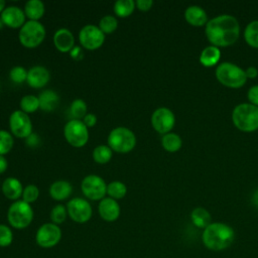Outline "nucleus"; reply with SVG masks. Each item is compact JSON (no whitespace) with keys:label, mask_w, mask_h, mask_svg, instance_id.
Returning <instances> with one entry per match:
<instances>
[{"label":"nucleus","mask_w":258,"mask_h":258,"mask_svg":"<svg viewBox=\"0 0 258 258\" xmlns=\"http://www.w3.org/2000/svg\"><path fill=\"white\" fill-rule=\"evenodd\" d=\"M206 35L214 46H228L239 38L240 26L234 16L219 15L206 24Z\"/></svg>","instance_id":"f257e3e1"},{"label":"nucleus","mask_w":258,"mask_h":258,"mask_svg":"<svg viewBox=\"0 0 258 258\" xmlns=\"http://www.w3.org/2000/svg\"><path fill=\"white\" fill-rule=\"evenodd\" d=\"M234 230L224 223H211L203 232L205 246L213 251H221L234 242Z\"/></svg>","instance_id":"f03ea898"},{"label":"nucleus","mask_w":258,"mask_h":258,"mask_svg":"<svg viewBox=\"0 0 258 258\" xmlns=\"http://www.w3.org/2000/svg\"><path fill=\"white\" fill-rule=\"evenodd\" d=\"M232 120L241 131H255L258 129V107L250 103L239 104L233 110Z\"/></svg>","instance_id":"7ed1b4c3"},{"label":"nucleus","mask_w":258,"mask_h":258,"mask_svg":"<svg viewBox=\"0 0 258 258\" xmlns=\"http://www.w3.org/2000/svg\"><path fill=\"white\" fill-rule=\"evenodd\" d=\"M216 78L218 81L229 88H240L247 80L245 71L232 62H222L216 69Z\"/></svg>","instance_id":"20e7f679"},{"label":"nucleus","mask_w":258,"mask_h":258,"mask_svg":"<svg viewBox=\"0 0 258 258\" xmlns=\"http://www.w3.org/2000/svg\"><path fill=\"white\" fill-rule=\"evenodd\" d=\"M7 220L15 229H24L28 227L33 220V210L30 204L24 201L12 203L7 212Z\"/></svg>","instance_id":"39448f33"},{"label":"nucleus","mask_w":258,"mask_h":258,"mask_svg":"<svg viewBox=\"0 0 258 258\" xmlns=\"http://www.w3.org/2000/svg\"><path fill=\"white\" fill-rule=\"evenodd\" d=\"M135 145V134L129 128L116 127L109 133L108 146L118 153H127L131 151Z\"/></svg>","instance_id":"423d86ee"},{"label":"nucleus","mask_w":258,"mask_h":258,"mask_svg":"<svg viewBox=\"0 0 258 258\" xmlns=\"http://www.w3.org/2000/svg\"><path fill=\"white\" fill-rule=\"evenodd\" d=\"M18 37L23 46L33 48L38 46L44 40L45 28L39 21L28 20L20 28Z\"/></svg>","instance_id":"0eeeda50"},{"label":"nucleus","mask_w":258,"mask_h":258,"mask_svg":"<svg viewBox=\"0 0 258 258\" xmlns=\"http://www.w3.org/2000/svg\"><path fill=\"white\" fill-rule=\"evenodd\" d=\"M66 140L74 147L80 148L86 145L89 140L88 127L81 120L71 119L63 128Z\"/></svg>","instance_id":"6e6552de"},{"label":"nucleus","mask_w":258,"mask_h":258,"mask_svg":"<svg viewBox=\"0 0 258 258\" xmlns=\"http://www.w3.org/2000/svg\"><path fill=\"white\" fill-rule=\"evenodd\" d=\"M81 188L86 198L92 201H101L107 194L105 180L97 174H89L82 180Z\"/></svg>","instance_id":"1a4fd4ad"},{"label":"nucleus","mask_w":258,"mask_h":258,"mask_svg":"<svg viewBox=\"0 0 258 258\" xmlns=\"http://www.w3.org/2000/svg\"><path fill=\"white\" fill-rule=\"evenodd\" d=\"M61 239V230L58 225L53 223H45L36 231L35 241L37 245L44 249L56 246Z\"/></svg>","instance_id":"9d476101"},{"label":"nucleus","mask_w":258,"mask_h":258,"mask_svg":"<svg viewBox=\"0 0 258 258\" xmlns=\"http://www.w3.org/2000/svg\"><path fill=\"white\" fill-rule=\"evenodd\" d=\"M79 40L83 47L88 50H95L102 46L105 41V34L99 26L88 24L85 25L79 33Z\"/></svg>","instance_id":"9b49d317"},{"label":"nucleus","mask_w":258,"mask_h":258,"mask_svg":"<svg viewBox=\"0 0 258 258\" xmlns=\"http://www.w3.org/2000/svg\"><path fill=\"white\" fill-rule=\"evenodd\" d=\"M67 211L70 218L79 224L87 223L93 213L90 203L83 198L72 199L67 205Z\"/></svg>","instance_id":"f8f14e48"},{"label":"nucleus","mask_w":258,"mask_h":258,"mask_svg":"<svg viewBox=\"0 0 258 258\" xmlns=\"http://www.w3.org/2000/svg\"><path fill=\"white\" fill-rule=\"evenodd\" d=\"M9 127L12 134L18 138H26L32 133V123L28 114L16 110L9 117Z\"/></svg>","instance_id":"ddd939ff"},{"label":"nucleus","mask_w":258,"mask_h":258,"mask_svg":"<svg viewBox=\"0 0 258 258\" xmlns=\"http://www.w3.org/2000/svg\"><path fill=\"white\" fill-rule=\"evenodd\" d=\"M175 117L171 110L165 107L156 109L151 116L153 128L160 134H167L174 126Z\"/></svg>","instance_id":"4468645a"},{"label":"nucleus","mask_w":258,"mask_h":258,"mask_svg":"<svg viewBox=\"0 0 258 258\" xmlns=\"http://www.w3.org/2000/svg\"><path fill=\"white\" fill-rule=\"evenodd\" d=\"M4 25L11 28L22 27L25 23V13L17 6H8L6 7L0 15Z\"/></svg>","instance_id":"2eb2a0df"},{"label":"nucleus","mask_w":258,"mask_h":258,"mask_svg":"<svg viewBox=\"0 0 258 258\" xmlns=\"http://www.w3.org/2000/svg\"><path fill=\"white\" fill-rule=\"evenodd\" d=\"M100 217L107 222H114L120 216V206L116 200L111 198H104L98 206Z\"/></svg>","instance_id":"dca6fc26"},{"label":"nucleus","mask_w":258,"mask_h":258,"mask_svg":"<svg viewBox=\"0 0 258 258\" xmlns=\"http://www.w3.org/2000/svg\"><path fill=\"white\" fill-rule=\"evenodd\" d=\"M50 74L48 70L42 66H35L32 67L27 74L26 83L35 89L43 88L49 81Z\"/></svg>","instance_id":"f3484780"},{"label":"nucleus","mask_w":258,"mask_h":258,"mask_svg":"<svg viewBox=\"0 0 258 258\" xmlns=\"http://www.w3.org/2000/svg\"><path fill=\"white\" fill-rule=\"evenodd\" d=\"M53 43L60 52H70L75 46V37L67 28H59L53 34Z\"/></svg>","instance_id":"a211bd4d"},{"label":"nucleus","mask_w":258,"mask_h":258,"mask_svg":"<svg viewBox=\"0 0 258 258\" xmlns=\"http://www.w3.org/2000/svg\"><path fill=\"white\" fill-rule=\"evenodd\" d=\"M185 20L192 26H203L208 23L206 11L200 6H189L184 11Z\"/></svg>","instance_id":"6ab92c4d"},{"label":"nucleus","mask_w":258,"mask_h":258,"mask_svg":"<svg viewBox=\"0 0 258 258\" xmlns=\"http://www.w3.org/2000/svg\"><path fill=\"white\" fill-rule=\"evenodd\" d=\"M2 191L7 199L17 201L23 192L22 183L15 177H7L2 183Z\"/></svg>","instance_id":"aec40b11"},{"label":"nucleus","mask_w":258,"mask_h":258,"mask_svg":"<svg viewBox=\"0 0 258 258\" xmlns=\"http://www.w3.org/2000/svg\"><path fill=\"white\" fill-rule=\"evenodd\" d=\"M73 192V186L69 181L56 180L49 186V195L55 201L67 200Z\"/></svg>","instance_id":"412c9836"},{"label":"nucleus","mask_w":258,"mask_h":258,"mask_svg":"<svg viewBox=\"0 0 258 258\" xmlns=\"http://www.w3.org/2000/svg\"><path fill=\"white\" fill-rule=\"evenodd\" d=\"M38 100H39V108L45 112L53 111L59 103L58 95L56 94V92L52 90L42 91L38 96Z\"/></svg>","instance_id":"4be33fe9"},{"label":"nucleus","mask_w":258,"mask_h":258,"mask_svg":"<svg viewBox=\"0 0 258 258\" xmlns=\"http://www.w3.org/2000/svg\"><path fill=\"white\" fill-rule=\"evenodd\" d=\"M44 4L40 0H29L25 3L24 13L30 20L38 21L44 14Z\"/></svg>","instance_id":"5701e85b"},{"label":"nucleus","mask_w":258,"mask_h":258,"mask_svg":"<svg viewBox=\"0 0 258 258\" xmlns=\"http://www.w3.org/2000/svg\"><path fill=\"white\" fill-rule=\"evenodd\" d=\"M221 51L217 46H207L200 55V61L205 67H213L219 61Z\"/></svg>","instance_id":"b1692460"},{"label":"nucleus","mask_w":258,"mask_h":258,"mask_svg":"<svg viewBox=\"0 0 258 258\" xmlns=\"http://www.w3.org/2000/svg\"><path fill=\"white\" fill-rule=\"evenodd\" d=\"M191 222L198 228L206 229L211 224V215L210 213L204 208H196L190 214Z\"/></svg>","instance_id":"393cba45"},{"label":"nucleus","mask_w":258,"mask_h":258,"mask_svg":"<svg viewBox=\"0 0 258 258\" xmlns=\"http://www.w3.org/2000/svg\"><path fill=\"white\" fill-rule=\"evenodd\" d=\"M135 2L133 0H118L114 3V12L117 16L124 18L133 13Z\"/></svg>","instance_id":"a878e982"},{"label":"nucleus","mask_w":258,"mask_h":258,"mask_svg":"<svg viewBox=\"0 0 258 258\" xmlns=\"http://www.w3.org/2000/svg\"><path fill=\"white\" fill-rule=\"evenodd\" d=\"M181 139L175 133L164 134L161 139L162 147L168 152H175L181 147Z\"/></svg>","instance_id":"bb28decb"},{"label":"nucleus","mask_w":258,"mask_h":258,"mask_svg":"<svg viewBox=\"0 0 258 258\" xmlns=\"http://www.w3.org/2000/svg\"><path fill=\"white\" fill-rule=\"evenodd\" d=\"M113 150L108 145H98L93 150V159L100 164L109 162L112 158Z\"/></svg>","instance_id":"cd10ccee"},{"label":"nucleus","mask_w":258,"mask_h":258,"mask_svg":"<svg viewBox=\"0 0 258 258\" xmlns=\"http://www.w3.org/2000/svg\"><path fill=\"white\" fill-rule=\"evenodd\" d=\"M244 38L250 46L258 48V20H254L246 26Z\"/></svg>","instance_id":"c85d7f7f"},{"label":"nucleus","mask_w":258,"mask_h":258,"mask_svg":"<svg viewBox=\"0 0 258 258\" xmlns=\"http://www.w3.org/2000/svg\"><path fill=\"white\" fill-rule=\"evenodd\" d=\"M39 109L38 97L34 95H25L20 100V110L24 113H33Z\"/></svg>","instance_id":"c756f323"},{"label":"nucleus","mask_w":258,"mask_h":258,"mask_svg":"<svg viewBox=\"0 0 258 258\" xmlns=\"http://www.w3.org/2000/svg\"><path fill=\"white\" fill-rule=\"evenodd\" d=\"M127 192L126 185L118 180L112 181L109 184H107V194L109 195V198L114 200H120L125 197Z\"/></svg>","instance_id":"7c9ffc66"},{"label":"nucleus","mask_w":258,"mask_h":258,"mask_svg":"<svg viewBox=\"0 0 258 258\" xmlns=\"http://www.w3.org/2000/svg\"><path fill=\"white\" fill-rule=\"evenodd\" d=\"M70 115L73 119L81 120L87 115V104L82 99H76L70 106Z\"/></svg>","instance_id":"2f4dec72"},{"label":"nucleus","mask_w":258,"mask_h":258,"mask_svg":"<svg viewBox=\"0 0 258 258\" xmlns=\"http://www.w3.org/2000/svg\"><path fill=\"white\" fill-rule=\"evenodd\" d=\"M118 27V20L113 15H105L101 18L99 22V28L104 34L113 33Z\"/></svg>","instance_id":"473e14b6"},{"label":"nucleus","mask_w":258,"mask_h":258,"mask_svg":"<svg viewBox=\"0 0 258 258\" xmlns=\"http://www.w3.org/2000/svg\"><path fill=\"white\" fill-rule=\"evenodd\" d=\"M13 137L5 130H0V155L7 154L13 147Z\"/></svg>","instance_id":"72a5a7b5"},{"label":"nucleus","mask_w":258,"mask_h":258,"mask_svg":"<svg viewBox=\"0 0 258 258\" xmlns=\"http://www.w3.org/2000/svg\"><path fill=\"white\" fill-rule=\"evenodd\" d=\"M67 216H68L67 208L64 206L58 204V205L54 206L50 212L51 223H53L55 225H59L66 221Z\"/></svg>","instance_id":"f704fd0d"},{"label":"nucleus","mask_w":258,"mask_h":258,"mask_svg":"<svg viewBox=\"0 0 258 258\" xmlns=\"http://www.w3.org/2000/svg\"><path fill=\"white\" fill-rule=\"evenodd\" d=\"M27 74L28 72L20 66L14 67L11 69L10 73H9V77L10 80L16 84H22L23 82H26L27 80Z\"/></svg>","instance_id":"c9c22d12"},{"label":"nucleus","mask_w":258,"mask_h":258,"mask_svg":"<svg viewBox=\"0 0 258 258\" xmlns=\"http://www.w3.org/2000/svg\"><path fill=\"white\" fill-rule=\"evenodd\" d=\"M39 196V189L34 184H28L23 188L22 192V201L31 204L34 203Z\"/></svg>","instance_id":"e433bc0d"},{"label":"nucleus","mask_w":258,"mask_h":258,"mask_svg":"<svg viewBox=\"0 0 258 258\" xmlns=\"http://www.w3.org/2000/svg\"><path fill=\"white\" fill-rule=\"evenodd\" d=\"M13 241L12 230L4 225L0 224V247H8Z\"/></svg>","instance_id":"4c0bfd02"},{"label":"nucleus","mask_w":258,"mask_h":258,"mask_svg":"<svg viewBox=\"0 0 258 258\" xmlns=\"http://www.w3.org/2000/svg\"><path fill=\"white\" fill-rule=\"evenodd\" d=\"M248 100L250 101V104L258 107V85L250 88L248 91Z\"/></svg>","instance_id":"58836bf2"},{"label":"nucleus","mask_w":258,"mask_h":258,"mask_svg":"<svg viewBox=\"0 0 258 258\" xmlns=\"http://www.w3.org/2000/svg\"><path fill=\"white\" fill-rule=\"evenodd\" d=\"M25 142L29 147H36L40 144V138L37 134L31 133L28 137L25 138Z\"/></svg>","instance_id":"ea45409f"},{"label":"nucleus","mask_w":258,"mask_h":258,"mask_svg":"<svg viewBox=\"0 0 258 258\" xmlns=\"http://www.w3.org/2000/svg\"><path fill=\"white\" fill-rule=\"evenodd\" d=\"M135 5L137 6V8L141 11H147L151 8V6L153 5V1L152 0H137L135 2Z\"/></svg>","instance_id":"a19ab883"},{"label":"nucleus","mask_w":258,"mask_h":258,"mask_svg":"<svg viewBox=\"0 0 258 258\" xmlns=\"http://www.w3.org/2000/svg\"><path fill=\"white\" fill-rule=\"evenodd\" d=\"M83 122L87 127H93L97 123V117L93 113H87L83 119Z\"/></svg>","instance_id":"79ce46f5"},{"label":"nucleus","mask_w":258,"mask_h":258,"mask_svg":"<svg viewBox=\"0 0 258 258\" xmlns=\"http://www.w3.org/2000/svg\"><path fill=\"white\" fill-rule=\"evenodd\" d=\"M70 54L74 59H77V60H80L83 58V50L80 46H74V48L70 51Z\"/></svg>","instance_id":"37998d69"},{"label":"nucleus","mask_w":258,"mask_h":258,"mask_svg":"<svg viewBox=\"0 0 258 258\" xmlns=\"http://www.w3.org/2000/svg\"><path fill=\"white\" fill-rule=\"evenodd\" d=\"M245 74H246L247 78L253 79V78H256L258 76V70L255 67H250L245 71Z\"/></svg>","instance_id":"c03bdc74"},{"label":"nucleus","mask_w":258,"mask_h":258,"mask_svg":"<svg viewBox=\"0 0 258 258\" xmlns=\"http://www.w3.org/2000/svg\"><path fill=\"white\" fill-rule=\"evenodd\" d=\"M8 167V162L7 159L5 158L4 155H0V173L5 172V170Z\"/></svg>","instance_id":"a18cd8bd"},{"label":"nucleus","mask_w":258,"mask_h":258,"mask_svg":"<svg viewBox=\"0 0 258 258\" xmlns=\"http://www.w3.org/2000/svg\"><path fill=\"white\" fill-rule=\"evenodd\" d=\"M252 202H253V204H254L256 207H258V189L254 192V195H253V197H252Z\"/></svg>","instance_id":"49530a36"},{"label":"nucleus","mask_w":258,"mask_h":258,"mask_svg":"<svg viewBox=\"0 0 258 258\" xmlns=\"http://www.w3.org/2000/svg\"><path fill=\"white\" fill-rule=\"evenodd\" d=\"M5 9V1L0 0V13H2V11Z\"/></svg>","instance_id":"de8ad7c7"},{"label":"nucleus","mask_w":258,"mask_h":258,"mask_svg":"<svg viewBox=\"0 0 258 258\" xmlns=\"http://www.w3.org/2000/svg\"><path fill=\"white\" fill-rule=\"evenodd\" d=\"M3 26H4V23H3V21H2V19H1V17H0V29H2Z\"/></svg>","instance_id":"09e8293b"}]
</instances>
